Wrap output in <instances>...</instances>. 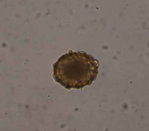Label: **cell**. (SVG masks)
<instances>
[{"label":"cell","mask_w":149,"mask_h":131,"mask_svg":"<svg viewBox=\"0 0 149 131\" xmlns=\"http://www.w3.org/2000/svg\"><path fill=\"white\" fill-rule=\"evenodd\" d=\"M55 82L68 90H80L96 79L99 62L85 52L70 50L53 65Z\"/></svg>","instance_id":"6da1fadb"}]
</instances>
